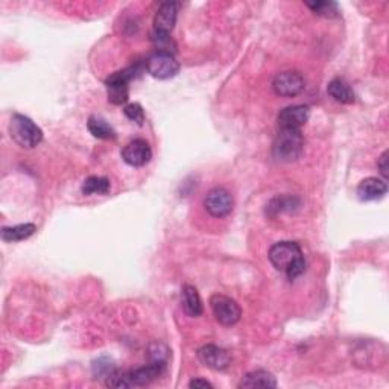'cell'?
Segmentation results:
<instances>
[{
  "instance_id": "obj_20",
  "label": "cell",
  "mask_w": 389,
  "mask_h": 389,
  "mask_svg": "<svg viewBox=\"0 0 389 389\" xmlns=\"http://www.w3.org/2000/svg\"><path fill=\"white\" fill-rule=\"evenodd\" d=\"M111 189V182L105 177H88L82 182L81 192L84 195H106Z\"/></svg>"
},
{
  "instance_id": "obj_1",
  "label": "cell",
  "mask_w": 389,
  "mask_h": 389,
  "mask_svg": "<svg viewBox=\"0 0 389 389\" xmlns=\"http://www.w3.org/2000/svg\"><path fill=\"white\" fill-rule=\"evenodd\" d=\"M268 257L274 268L285 272L289 280L298 278L306 271V258H304L303 249L296 242L283 240L274 243Z\"/></svg>"
},
{
  "instance_id": "obj_10",
  "label": "cell",
  "mask_w": 389,
  "mask_h": 389,
  "mask_svg": "<svg viewBox=\"0 0 389 389\" xmlns=\"http://www.w3.org/2000/svg\"><path fill=\"white\" fill-rule=\"evenodd\" d=\"M122 158L128 166L142 167L146 166L152 158V149L149 143L143 139H135L129 142L126 146L122 149Z\"/></svg>"
},
{
  "instance_id": "obj_15",
  "label": "cell",
  "mask_w": 389,
  "mask_h": 389,
  "mask_svg": "<svg viewBox=\"0 0 389 389\" xmlns=\"http://www.w3.org/2000/svg\"><path fill=\"white\" fill-rule=\"evenodd\" d=\"M181 303L182 307H184V312L192 318H198L202 315L204 312V306H202V300L200 296V292L196 291V287H193L192 285H184L181 289Z\"/></svg>"
},
{
  "instance_id": "obj_25",
  "label": "cell",
  "mask_w": 389,
  "mask_h": 389,
  "mask_svg": "<svg viewBox=\"0 0 389 389\" xmlns=\"http://www.w3.org/2000/svg\"><path fill=\"white\" fill-rule=\"evenodd\" d=\"M169 352H167V348L163 345V344H160V342H155V344H152L149 347V359L151 362H166L167 363V354Z\"/></svg>"
},
{
  "instance_id": "obj_3",
  "label": "cell",
  "mask_w": 389,
  "mask_h": 389,
  "mask_svg": "<svg viewBox=\"0 0 389 389\" xmlns=\"http://www.w3.org/2000/svg\"><path fill=\"white\" fill-rule=\"evenodd\" d=\"M304 149V137L301 129L280 128L272 143V155L277 162L291 163L298 160Z\"/></svg>"
},
{
  "instance_id": "obj_5",
  "label": "cell",
  "mask_w": 389,
  "mask_h": 389,
  "mask_svg": "<svg viewBox=\"0 0 389 389\" xmlns=\"http://www.w3.org/2000/svg\"><path fill=\"white\" fill-rule=\"evenodd\" d=\"M142 70L143 68L140 67V64H134L125 68V70H120L108 76L105 81L108 101L114 105L126 104L129 99V82L135 79L142 73Z\"/></svg>"
},
{
  "instance_id": "obj_18",
  "label": "cell",
  "mask_w": 389,
  "mask_h": 389,
  "mask_svg": "<svg viewBox=\"0 0 389 389\" xmlns=\"http://www.w3.org/2000/svg\"><path fill=\"white\" fill-rule=\"evenodd\" d=\"M87 128L90 134L96 137V139L101 140L116 139V131H114V128L101 116H90L87 122Z\"/></svg>"
},
{
  "instance_id": "obj_16",
  "label": "cell",
  "mask_w": 389,
  "mask_h": 389,
  "mask_svg": "<svg viewBox=\"0 0 389 389\" xmlns=\"http://www.w3.org/2000/svg\"><path fill=\"white\" fill-rule=\"evenodd\" d=\"M239 388H277V379L269 371H251L242 377Z\"/></svg>"
},
{
  "instance_id": "obj_6",
  "label": "cell",
  "mask_w": 389,
  "mask_h": 389,
  "mask_svg": "<svg viewBox=\"0 0 389 389\" xmlns=\"http://www.w3.org/2000/svg\"><path fill=\"white\" fill-rule=\"evenodd\" d=\"M210 307L216 321L222 325L231 327L240 321L242 309L233 298L222 294H215L210 298Z\"/></svg>"
},
{
  "instance_id": "obj_21",
  "label": "cell",
  "mask_w": 389,
  "mask_h": 389,
  "mask_svg": "<svg viewBox=\"0 0 389 389\" xmlns=\"http://www.w3.org/2000/svg\"><path fill=\"white\" fill-rule=\"evenodd\" d=\"M151 40L157 48V52L171 53V55H175V52H177V44L172 40L171 34H162L157 32V30H152Z\"/></svg>"
},
{
  "instance_id": "obj_2",
  "label": "cell",
  "mask_w": 389,
  "mask_h": 389,
  "mask_svg": "<svg viewBox=\"0 0 389 389\" xmlns=\"http://www.w3.org/2000/svg\"><path fill=\"white\" fill-rule=\"evenodd\" d=\"M166 370V362H151L142 368L131 371L116 370L105 380L106 386L111 388H133V386H146L154 382Z\"/></svg>"
},
{
  "instance_id": "obj_4",
  "label": "cell",
  "mask_w": 389,
  "mask_h": 389,
  "mask_svg": "<svg viewBox=\"0 0 389 389\" xmlns=\"http://www.w3.org/2000/svg\"><path fill=\"white\" fill-rule=\"evenodd\" d=\"M10 134L11 139L19 144L20 148L34 149L43 142V131L32 119L23 114H12L10 122Z\"/></svg>"
},
{
  "instance_id": "obj_19",
  "label": "cell",
  "mask_w": 389,
  "mask_h": 389,
  "mask_svg": "<svg viewBox=\"0 0 389 389\" xmlns=\"http://www.w3.org/2000/svg\"><path fill=\"white\" fill-rule=\"evenodd\" d=\"M37 231V227L34 224H20L14 227L2 228V240L3 242H21L29 239Z\"/></svg>"
},
{
  "instance_id": "obj_9",
  "label": "cell",
  "mask_w": 389,
  "mask_h": 389,
  "mask_svg": "<svg viewBox=\"0 0 389 389\" xmlns=\"http://www.w3.org/2000/svg\"><path fill=\"white\" fill-rule=\"evenodd\" d=\"M272 88L281 97H295L306 88V79L296 70H286L278 73L272 81Z\"/></svg>"
},
{
  "instance_id": "obj_11",
  "label": "cell",
  "mask_w": 389,
  "mask_h": 389,
  "mask_svg": "<svg viewBox=\"0 0 389 389\" xmlns=\"http://www.w3.org/2000/svg\"><path fill=\"white\" fill-rule=\"evenodd\" d=\"M200 361L215 371H225L231 365V354L218 345L207 344L198 350Z\"/></svg>"
},
{
  "instance_id": "obj_27",
  "label": "cell",
  "mask_w": 389,
  "mask_h": 389,
  "mask_svg": "<svg viewBox=\"0 0 389 389\" xmlns=\"http://www.w3.org/2000/svg\"><path fill=\"white\" fill-rule=\"evenodd\" d=\"M189 386H190V388H196V389H198V388H213V385L209 382V380L200 379V377H198V379H193L192 382L189 383Z\"/></svg>"
},
{
  "instance_id": "obj_24",
  "label": "cell",
  "mask_w": 389,
  "mask_h": 389,
  "mask_svg": "<svg viewBox=\"0 0 389 389\" xmlns=\"http://www.w3.org/2000/svg\"><path fill=\"white\" fill-rule=\"evenodd\" d=\"M124 113L129 120L135 122L139 126H142L144 124V110L140 104H137V102L128 104L124 108Z\"/></svg>"
},
{
  "instance_id": "obj_17",
  "label": "cell",
  "mask_w": 389,
  "mask_h": 389,
  "mask_svg": "<svg viewBox=\"0 0 389 389\" xmlns=\"http://www.w3.org/2000/svg\"><path fill=\"white\" fill-rule=\"evenodd\" d=\"M327 93H329L334 101L339 104H353L356 101V95L350 84L342 78H334L327 86Z\"/></svg>"
},
{
  "instance_id": "obj_23",
  "label": "cell",
  "mask_w": 389,
  "mask_h": 389,
  "mask_svg": "<svg viewBox=\"0 0 389 389\" xmlns=\"http://www.w3.org/2000/svg\"><path fill=\"white\" fill-rule=\"evenodd\" d=\"M117 368L114 367V362L108 357H101L93 363V376L96 379H108Z\"/></svg>"
},
{
  "instance_id": "obj_26",
  "label": "cell",
  "mask_w": 389,
  "mask_h": 389,
  "mask_svg": "<svg viewBox=\"0 0 389 389\" xmlns=\"http://www.w3.org/2000/svg\"><path fill=\"white\" fill-rule=\"evenodd\" d=\"M388 155H389V152L388 151H385L383 154H382V157H380V160H379V169H380V173H382V177H383V180L386 181L388 180V177H389V173H388Z\"/></svg>"
},
{
  "instance_id": "obj_13",
  "label": "cell",
  "mask_w": 389,
  "mask_h": 389,
  "mask_svg": "<svg viewBox=\"0 0 389 389\" xmlns=\"http://www.w3.org/2000/svg\"><path fill=\"white\" fill-rule=\"evenodd\" d=\"M180 3L164 2L160 5L154 17V30L162 34H171L175 25H177Z\"/></svg>"
},
{
  "instance_id": "obj_7",
  "label": "cell",
  "mask_w": 389,
  "mask_h": 389,
  "mask_svg": "<svg viewBox=\"0 0 389 389\" xmlns=\"http://www.w3.org/2000/svg\"><path fill=\"white\" fill-rule=\"evenodd\" d=\"M144 68H146L151 76H154L157 79H171L178 75L180 64L171 53L155 52L146 59Z\"/></svg>"
},
{
  "instance_id": "obj_22",
  "label": "cell",
  "mask_w": 389,
  "mask_h": 389,
  "mask_svg": "<svg viewBox=\"0 0 389 389\" xmlns=\"http://www.w3.org/2000/svg\"><path fill=\"white\" fill-rule=\"evenodd\" d=\"M306 6L310 8V10L314 11L316 15H321V17L333 19L339 15L338 3H334V2H307Z\"/></svg>"
},
{
  "instance_id": "obj_12",
  "label": "cell",
  "mask_w": 389,
  "mask_h": 389,
  "mask_svg": "<svg viewBox=\"0 0 389 389\" xmlns=\"http://www.w3.org/2000/svg\"><path fill=\"white\" fill-rule=\"evenodd\" d=\"M310 119V108L307 105H292L281 110L277 122L278 128L286 129H301Z\"/></svg>"
},
{
  "instance_id": "obj_8",
  "label": "cell",
  "mask_w": 389,
  "mask_h": 389,
  "mask_svg": "<svg viewBox=\"0 0 389 389\" xmlns=\"http://www.w3.org/2000/svg\"><path fill=\"white\" fill-rule=\"evenodd\" d=\"M204 207L213 218H225L233 211V195L224 187L211 189L204 198Z\"/></svg>"
},
{
  "instance_id": "obj_14",
  "label": "cell",
  "mask_w": 389,
  "mask_h": 389,
  "mask_svg": "<svg viewBox=\"0 0 389 389\" xmlns=\"http://www.w3.org/2000/svg\"><path fill=\"white\" fill-rule=\"evenodd\" d=\"M388 192V184L385 180H380L376 177H370L361 181V184L357 186V198L361 201H377Z\"/></svg>"
}]
</instances>
